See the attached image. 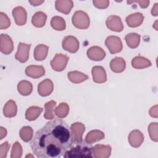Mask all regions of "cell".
Segmentation results:
<instances>
[{"label": "cell", "mask_w": 158, "mask_h": 158, "mask_svg": "<svg viewBox=\"0 0 158 158\" xmlns=\"http://www.w3.org/2000/svg\"><path fill=\"white\" fill-rule=\"evenodd\" d=\"M10 148V144L7 141L4 142L0 146V157L4 158L7 156V151Z\"/></svg>", "instance_id": "cell-37"}, {"label": "cell", "mask_w": 158, "mask_h": 158, "mask_svg": "<svg viewBox=\"0 0 158 158\" xmlns=\"http://www.w3.org/2000/svg\"><path fill=\"white\" fill-rule=\"evenodd\" d=\"M106 23L107 27L112 31L120 32L123 29V25L122 20L120 17L117 15H112L108 17L107 18Z\"/></svg>", "instance_id": "cell-8"}, {"label": "cell", "mask_w": 158, "mask_h": 158, "mask_svg": "<svg viewBox=\"0 0 158 158\" xmlns=\"http://www.w3.org/2000/svg\"><path fill=\"white\" fill-rule=\"evenodd\" d=\"M46 14L41 11L37 12L33 15L31 23L36 27H43L46 23Z\"/></svg>", "instance_id": "cell-25"}, {"label": "cell", "mask_w": 158, "mask_h": 158, "mask_svg": "<svg viewBox=\"0 0 158 158\" xmlns=\"http://www.w3.org/2000/svg\"><path fill=\"white\" fill-rule=\"evenodd\" d=\"M157 123H151L148 127V131L149 133V135L151 139L155 141H157Z\"/></svg>", "instance_id": "cell-35"}, {"label": "cell", "mask_w": 158, "mask_h": 158, "mask_svg": "<svg viewBox=\"0 0 158 158\" xmlns=\"http://www.w3.org/2000/svg\"><path fill=\"white\" fill-rule=\"evenodd\" d=\"M72 22L73 26L79 29H86L89 26V16L82 10H77L74 13Z\"/></svg>", "instance_id": "cell-3"}, {"label": "cell", "mask_w": 158, "mask_h": 158, "mask_svg": "<svg viewBox=\"0 0 158 158\" xmlns=\"http://www.w3.org/2000/svg\"><path fill=\"white\" fill-rule=\"evenodd\" d=\"M105 44L111 54L120 52L123 48L120 38L116 36H108L105 41Z\"/></svg>", "instance_id": "cell-4"}, {"label": "cell", "mask_w": 158, "mask_h": 158, "mask_svg": "<svg viewBox=\"0 0 158 158\" xmlns=\"http://www.w3.org/2000/svg\"><path fill=\"white\" fill-rule=\"evenodd\" d=\"M144 17L140 12H136L127 16L126 22L130 27H137L143 22Z\"/></svg>", "instance_id": "cell-19"}, {"label": "cell", "mask_w": 158, "mask_h": 158, "mask_svg": "<svg viewBox=\"0 0 158 158\" xmlns=\"http://www.w3.org/2000/svg\"><path fill=\"white\" fill-rule=\"evenodd\" d=\"M25 74L33 78H38L45 75V70L42 65H29L25 69Z\"/></svg>", "instance_id": "cell-16"}, {"label": "cell", "mask_w": 158, "mask_h": 158, "mask_svg": "<svg viewBox=\"0 0 158 158\" xmlns=\"http://www.w3.org/2000/svg\"><path fill=\"white\" fill-rule=\"evenodd\" d=\"M91 72L93 75V80L95 83H102L106 81V73L102 67L94 66L93 67Z\"/></svg>", "instance_id": "cell-15"}, {"label": "cell", "mask_w": 158, "mask_h": 158, "mask_svg": "<svg viewBox=\"0 0 158 158\" xmlns=\"http://www.w3.org/2000/svg\"><path fill=\"white\" fill-rule=\"evenodd\" d=\"M63 157L66 158L93 157V146L85 140L73 142L71 147Z\"/></svg>", "instance_id": "cell-2"}, {"label": "cell", "mask_w": 158, "mask_h": 158, "mask_svg": "<svg viewBox=\"0 0 158 158\" xmlns=\"http://www.w3.org/2000/svg\"><path fill=\"white\" fill-rule=\"evenodd\" d=\"M17 111V107L15 102L13 100H9L4 105L3 109L4 115L6 117H13L15 116Z\"/></svg>", "instance_id": "cell-24"}, {"label": "cell", "mask_w": 158, "mask_h": 158, "mask_svg": "<svg viewBox=\"0 0 158 158\" xmlns=\"http://www.w3.org/2000/svg\"><path fill=\"white\" fill-rule=\"evenodd\" d=\"M151 65V62L149 60L141 56H136L134 57L131 60L132 67L137 69L150 67Z\"/></svg>", "instance_id": "cell-22"}, {"label": "cell", "mask_w": 158, "mask_h": 158, "mask_svg": "<svg viewBox=\"0 0 158 158\" xmlns=\"http://www.w3.org/2000/svg\"><path fill=\"white\" fill-rule=\"evenodd\" d=\"M51 25L56 30L62 31L65 28V22L59 16H54L51 20Z\"/></svg>", "instance_id": "cell-31"}, {"label": "cell", "mask_w": 158, "mask_h": 158, "mask_svg": "<svg viewBox=\"0 0 158 158\" xmlns=\"http://www.w3.org/2000/svg\"><path fill=\"white\" fill-rule=\"evenodd\" d=\"M140 35L137 33H131L125 36V40L128 46L130 48L134 49L138 46L140 41Z\"/></svg>", "instance_id": "cell-26"}, {"label": "cell", "mask_w": 158, "mask_h": 158, "mask_svg": "<svg viewBox=\"0 0 158 158\" xmlns=\"http://www.w3.org/2000/svg\"><path fill=\"white\" fill-rule=\"evenodd\" d=\"M12 15L14 20L17 25H23L27 22V12L25 9L21 7L18 6L13 9Z\"/></svg>", "instance_id": "cell-11"}, {"label": "cell", "mask_w": 158, "mask_h": 158, "mask_svg": "<svg viewBox=\"0 0 158 158\" xmlns=\"http://www.w3.org/2000/svg\"><path fill=\"white\" fill-rule=\"evenodd\" d=\"M73 6V1L70 0H57L55 2V6L57 10L65 15L69 14Z\"/></svg>", "instance_id": "cell-18"}, {"label": "cell", "mask_w": 158, "mask_h": 158, "mask_svg": "<svg viewBox=\"0 0 158 158\" xmlns=\"http://www.w3.org/2000/svg\"><path fill=\"white\" fill-rule=\"evenodd\" d=\"M10 25V21L7 15L2 12H0V29H6Z\"/></svg>", "instance_id": "cell-36"}, {"label": "cell", "mask_w": 158, "mask_h": 158, "mask_svg": "<svg viewBox=\"0 0 158 158\" xmlns=\"http://www.w3.org/2000/svg\"><path fill=\"white\" fill-rule=\"evenodd\" d=\"M31 47V44H27L20 43L18 46L17 52L15 55L16 60L21 63L26 62L29 57V50Z\"/></svg>", "instance_id": "cell-9"}, {"label": "cell", "mask_w": 158, "mask_h": 158, "mask_svg": "<svg viewBox=\"0 0 158 158\" xmlns=\"http://www.w3.org/2000/svg\"><path fill=\"white\" fill-rule=\"evenodd\" d=\"M69 112V106L65 102L60 103L54 110L55 114L59 118L65 117Z\"/></svg>", "instance_id": "cell-33"}, {"label": "cell", "mask_w": 158, "mask_h": 158, "mask_svg": "<svg viewBox=\"0 0 158 158\" xmlns=\"http://www.w3.org/2000/svg\"><path fill=\"white\" fill-rule=\"evenodd\" d=\"M33 129L29 126L23 127L19 131L20 137L25 142H28L33 138Z\"/></svg>", "instance_id": "cell-32"}, {"label": "cell", "mask_w": 158, "mask_h": 158, "mask_svg": "<svg viewBox=\"0 0 158 158\" xmlns=\"http://www.w3.org/2000/svg\"><path fill=\"white\" fill-rule=\"evenodd\" d=\"M94 6L99 9H106L109 6V1H93Z\"/></svg>", "instance_id": "cell-38"}, {"label": "cell", "mask_w": 158, "mask_h": 158, "mask_svg": "<svg viewBox=\"0 0 158 158\" xmlns=\"http://www.w3.org/2000/svg\"><path fill=\"white\" fill-rule=\"evenodd\" d=\"M14 49L13 41L7 34L2 33L0 36V50L2 53L8 55Z\"/></svg>", "instance_id": "cell-7"}, {"label": "cell", "mask_w": 158, "mask_h": 158, "mask_svg": "<svg viewBox=\"0 0 158 158\" xmlns=\"http://www.w3.org/2000/svg\"><path fill=\"white\" fill-rule=\"evenodd\" d=\"M33 86L30 82L27 80L20 81L17 85L19 93L23 96H28L32 91Z\"/></svg>", "instance_id": "cell-28"}, {"label": "cell", "mask_w": 158, "mask_h": 158, "mask_svg": "<svg viewBox=\"0 0 158 158\" xmlns=\"http://www.w3.org/2000/svg\"><path fill=\"white\" fill-rule=\"evenodd\" d=\"M56 102L54 101H50L44 104L45 113L44 117L47 120H51L54 118V110L56 109Z\"/></svg>", "instance_id": "cell-30"}, {"label": "cell", "mask_w": 158, "mask_h": 158, "mask_svg": "<svg viewBox=\"0 0 158 158\" xmlns=\"http://www.w3.org/2000/svg\"><path fill=\"white\" fill-rule=\"evenodd\" d=\"M88 57L95 61L102 60L106 56L105 51L99 46H92L89 48L86 52Z\"/></svg>", "instance_id": "cell-12"}, {"label": "cell", "mask_w": 158, "mask_h": 158, "mask_svg": "<svg viewBox=\"0 0 158 158\" xmlns=\"http://www.w3.org/2000/svg\"><path fill=\"white\" fill-rule=\"evenodd\" d=\"M111 152V147L110 145L96 144L93 147V157L96 158H104L110 156Z\"/></svg>", "instance_id": "cell-10"}, {"label": "cell", "mask_w": 158, "mask_h": 158, "mask_svg": "<svg viewBox=\"0 0 158 158\" xmlns=\"http://www.w3.org/2000/svg\"><path fill=\"white\" fill-rule=\"evenodd\" d=\"M157 3L155 4V6L154 7H152V10H151V14L152 15L154 16H157Z\"/></svg>", "instance_id": "cell-42"}, {"label": "cell", "mask_w": 158, "mask_h": 158, "mask_svg": "<svg viewBox=\"0 0 158 158\" xmlns=\"http://www.w3.org/2000/svg\"><path fill=\"white\" fill-rule=\"evenodd\" d=\"M0 139H2L4 137H5L7 135V130H6V128H4L2 127H0Z\"/></svg>", "instance_id": "cell-40"}, {"label": "cell", "mask_w": 158, "mask_h": 158, "mask_svg": "<svg viewBox=\"0 0 158 158\" xmlns=\"http://www.w3.org/2000/svg\"><path fill=\"white\" fill-rule=\"evenodd\" d=\"M22 154V148L19 142L14 143L11 151V158H19L21 157Z\"/></svg>", "instance_id": "cell-34"}, {"label": "cell", "mask_w": 158, "mask_h": 158, "mask_svg": "<svg viewBox=\"0 0 158 158\" xmlns=\"http://www.w3.org/2000/svg\"><path fill=\"white\" fill-rule=\"evenodd\" d=\"M104 138V134L102 131L98 130L90 131L85 137V141L88 143L93 144L96 141H99Z\"/></svg>", "instance_id": "cell-21"}, {"label": "cell", "mask_w": 158, "mask_h": 158, "mask_svg": "<svg viewBox=\"0 0 158 158\" xmlns=\"http://www.w3.org/2000/svg\"><path fill=\"white\" fill-rule=\"evenodd\" d=\"M126 67V62L122 57H116L110 62V68L111 70L115 73L122 72Z\"/></svg>", "instance_id": "cell-20"}, {"label": "cell", "mask_w": 158, "mask_h": 158, "mask_svg": "<svg viewBox=\"0 0 158 158\" xmlns=\"http://www.w3.org/2000/svg\"><path fill=\"white\" fill-rule=\"evenodd\" d=\"M53 88L52 81L51 80L46 78L38 84V91L40 96H47L51 94L53 91Z\"/></svg>", "instance_id": "cell-14"}, {"label": "cell", "mask_w": 158, "mask_h": 158, "mask_svg": "<svg viewBox=\"0 0 158 158\" xmlns=\"http://www.w3.org/2000/svg\"><path fill=\"white\" fill-rule=\"evenodd\" d=\"M70 130L72 133L73 142L80 141L82 139V135L85 130V125L80 122L73 123L71 125Z\"/></svg>", "instance_id": "cell-13"}, {"label": "cell", "mask_w": 158, "mask_h": 158, "mask_svg": "<svg viewBox=\"0 0 158 158\" xmlns=\"http://www.w3.org/2000/svg\"><path fill=\"white\" fill-rule=\"evenodd\" d=\"M28 2L33 6H38L40 4H41L42 3L44 2V1H31V0H29Z\"/></svg>", "instance_id": "cell-41"}, {"label": "cell", "mask_w": 158, "mask_h": 158, "mask_svg": "<svg viewBox=\"0 0 158 158\" xmlns=\"http://www.w3.org/2000/svg\"><path fill=\"white\" fill-rule=\"evenodd\" d=\"M69 80L74 83H79L86 80L88 78V75L78 72V71H72L68 73Z\"/></svg>", "instance_id": "cell-29"}, {"label": "cell", "mask_w": 158, "mask_h": 158, "mask_svg": "<svg viewBox=\"0 0 158 158\" xmlns=\"http://www.w3.org/2000/svg\"><path fill=\"white\" fill-rule=\"evenodd\" d=\"M62 45L64 49L71 53L77 52L79 49V41L73 36H65L62 41Z\"/></svg>", "instance_id": "cell-6"}, {"label": "cell", "mask_w": 158, "mask_h": 158, "mask_svg": "<svg viewBox=\"0 0 158 158\" xmlns=\"http://www.w3.org/2000/svg\"><path fill=\"white\" fill-rule=\"evenodd\" d=\"M48 46L44 44L37 45L34 49L35 59L38 61H41L45 59L48 54Z\"/></svg>", "instance_id": "cell-23"}, {"label": "cell", "mask_w": 158, "mask_h": 158, "mask_svg": "<svg viewBox=\"0 0 158 158\" xmlns=\"http://www.w3.org/2000/svg\"><path fill=\"white\" fill-rule=\"evenodd\" d=\"M69 58L62 54H56L53 59L50 62L51 67L56 72H61L64 70Z\"/></svg>", "instance_id": "cell-5"}, {"label": "cell", "mask_w": 158, "mask_h": 158, "mask_svg": "<svg viewBox=\"0 0 158 158\" xmlns=\"http://www.w3.org/2000/svg\"><path fill=\"white\" fill-rule=\"evenodd\" d=\"M143 141L144 136L139 130H133L128 135L129 143L133 148H138L140 146Z\"/></svg>", "instance_id": "cell-17"}, {"label": "cell", "mask_w": 158, "mask_h": 158, "mask_svg": "<svg viewBox=\"0 0 158 158\" xmlns=\"http://www.w3.org/2000/svg\"><path fill=\"white\" fill-rule=\"evenodd\" d=\"M133 2H138L140 4L139 6L141 8H146L149 6V1H127L128 4H131Z\"/></svg>", "instance_id": "cell-39"}, {"label": "cell", "mask_w": 158, "mask_h": 158, "mask_svg": "<svg viewBox=\"0 0 158 158\" xmlns=\"http://www.w3.org/2000/svg\"><path fill=\"white\" fill-rule=\"evenodd\" d=\"M72 143L68 124L60 118H54L36 131L30 146L37 157L57 158L64 156Z\"/></svg>", "instance_id": "cell-1"}, {"label": "cell", "mask_w": 158, "mask_h": 158, "mask_svg": "<svg viewBox=\"0 0 158 158\" xmlns=\"http://www.w3.org/2000/svg\"><path fill=\"white\" fill-rule=\"evenodd\" d=\"M43 111V108L38 106H31L27 109L25 112V117L28 121L36 120Z\"/></svg>", "instance_id": "cell-27"}]
</instances>
